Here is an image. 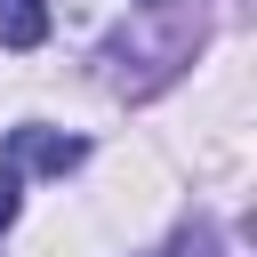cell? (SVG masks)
Returning <instances> with one entry per match:
<instances>
[{"label":"cell","instance_id":"obj_1","mask_svg":"<svg viewBox=\"0 0 257 257\" xmlns=\"http://www.w3.org/2000/svg\"><path fill=\"white\" fill-rule=\"evenodd\" d=\"M80 161H88L80 137H56V128H16V137H8V169H48V177H64V169H80Z\"/></svg>","mask_w":257,"mask_h":257},{"label":"cell","instance_id":"obj_2","mask_svg":"<svg viewBox=\"0 0 257 257\" xmlns=\"http://www.w3.org/2000/svg\"><path fill=\"white\" fill-rule=\"evenodd\" d=\"M48 40V0H0V48H40Z\"/></svg>","mask_w":257,"mask_h":257},{"label":"cell","instance_id":"obj_3","mask_svg":"<svg viewBox=\"0 0 257 257\" xmlns=\"http://www.w3.org/2000/svg\"><path fill=\"white\" fill-rule=\"evenodd\" d=\"M161 257H225V249H217V233H209V225H193V233H177Z\"/></svg>","mask_w":257,"mask_h":257},{"label":"cell","instance_id":"obj_4","mask_svg":"<svg viewBox=\"0 0 257 257\" xmlns=\"http://www.w3.org/2000/svg\"><path fill=\"white\" fill-rule=\"evenodd\" d=\"M16 225V169H0V233Z\"/></svg>","mask_w":257,"mask_h":257}]
</instances>
